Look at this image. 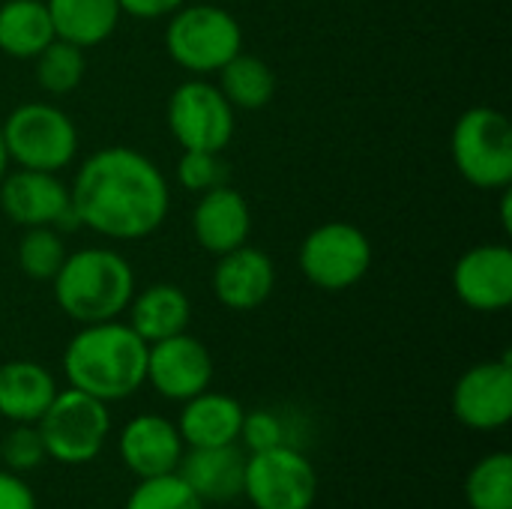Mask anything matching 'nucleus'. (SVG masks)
Segmentation results:
<instances>
[{"label":"nucleus","instance_id":"f257e3e1","mask_svg":"<svg viewBox=\"0 0 512 509\" xmlns=\"http://www.w3.org/2000/svg\"><path fill=\"white\" fill-rule=\"evenodd\" d=\"M78 225L108 240H144L162 228L171 207V189L159 165L132 147H105L90 153L72 186Z\"/></svg>","mask_w":512,"mask_h":509},{"label":"nucleus","instance_id":"f03ea898","mask_svg":"<svg viewBox=\"0 0 512 509\" xmlns=\"http://www.w3.org/2000/svg\"><path fill=\"white\" fill-rule=\"evenodd\" d=\"M63 375L69 387L105 405L129 399L147 378V342L120 318L81 324L63 351Z\"/></svg>","mask_w":512,"mask_h":509},{"label":"nucleus","instance_id":"7ed1b4c3","mask_svg":"<svg viewBox=\"0 0 512 509\" xmlns=\"http://www.w3.org/2000/svg\"><path fill=\"white\" fill-rule=\"evenodd\" d=\"M54 282V300L75 324H99L120 318L135 297L132 264L105 246L66 255Z\"/></svg>","mask_w":512,"mask_h":509},{"label":"nucleus","instance_id":"20e7f679","mask_svg":"<svg viewBox=\"0 0 512 509\" xmlns=\"http://www.w3.org/2000/svg\"><path fill=\"white\" fill-rule=\"evenodd\" d=\"M165 51L180 69L213 75L243 51V27L222 6L183 3L165 27Z\"/></svg>","mask_w":512,"mask_h":509},{"label":"nucleus","instance_id":"39448f33","mask_svg":"<svg viewBox=\"0 0 512 509\" xmlns=\"http://www.w3.org/2000/svg\"><path fill=\"white\" fill-rule=\"evenodd\" d=\"M456 171L477 189L504 192L512 183V126L507 114L489 105L468 108L450 138Z\"/></svg>","mask_w":512,"mask_h":509},{"label":"nucleus","instance_id":"423d86ee","mask_svg":"<svg viewBox=\"0 0 512 509\" xmlns=\"http://www.w3.org/2000/svg\"><path fill=\"white\" fill-rule=\"evenodd\" d=\"M45 456L60 465H87L93 462L111 432L108 405L75 387L57 390L45 414L36 420Z\"/></svg>","mask_w":512,"mask_h":509},{"label":"nucleus","instance_id":"0eeeda50","mask_svg":"<svg viewBox=\"0 0 512 509\" xmlns=\"http://www.w3.org/2000/svg\"><path fill=\"white\" fill-rule=\"evenodd\" d=\"M0 135L9 162L30 171H63L78 153V129L66 111L48 102L18 105L3 123Z\"/></svg>","mask_w":512,"mask_h":509},{"label":"nucleus","instance_id":"6e6552de","mask_svg":"<svg viewBox=\"0 0 512 509\" xmlns=\"http://www.w3.org/2000/svg\"><path fill=\"white\" fill-rule=\"evenodd\" d=\"M243 495L255 509H312L318 498L315 465L288 444L246 456Z\"/></svg>","mask_w":512,"mask_h":509},{"label":"nucleus","instance_id":"1a4fd4ad","mask_svg":"<svg viewBox=\"0 0 512 509\" xmlns=\"http://www.w3.org/2000/svg\"><path fill=\"white\" fill-rule=\"evenodd\" d=\"M300 270L321 291H348L372 267V243L351 222H324L300 243Z\"/></svg>","mask_w":512,"mask_h":509},{"label":"nucleus","instance_id":"9d476101","mask_svg":"<svg viewBox=\"0 0 512 509\" xmlns=\"http://www.w3.org/2000/svg\"><path fill=\"white\" fill-rule=\"evenodd\" d=\"M234 108L210 81H183L168 99V129L183 150L222 153L234 138Z\"/></svg>","mask_w":512,"mask_h":509},{"label":"nucleus","instance_id":"9b49d317","mask_svg":"<svg viewBox=\"0 0 512 509\" xmlns=\"http://www.w3.org/2000/svg\"><path fill=\"white\" fill-rule=\"evenodd\" d=\"M0 210L21 228H75L69 186L54 171H6L0 180Z\"/></svg>","mask_w":512,"mask_h":509},{"label":"nucleus","instance_id":"f8f14e48","mask_svg":"<svg viewBox=\"0 0 512 509\" xmlns=\"http://www.w3.org/2000/svg\"><path fill=\"white\" fill-rule=\"evenodd\" d=\"M210 381H213V357L201 339L189 333H177L147 345L144 384H150L162 399L186 402L210 390Z\"/></svg>","mask_w":512,"mask_h":509},{"label":"nucleus","instance_id":"ddd939ff","mask_svg":"<svg viewBox=\"0 0 512 509\" xmlns=\"http://www.w3.org/2000/svg\"><path fill=\"white\" fill-rule=\"evenodd\" d=\"M453 417L474 432H498L512 420L510 354L471 366L453 387Z\"/></svg>","mask_w":512,"mask_h":509},{"label":"nucleus","instance_id":"4468645a","mask_svg":"<svg viewBox=\"0 0 512 509\" xmlns=\"http://www.w3.org/2000/svg\"><path fill=\"white\" fill-rule=\"evenodd\" d=\"M453 291L474 312H504L512 303V249L480 243L453 267Z\"/></svg>","mask_w":512,"mask_h":509},{"label":"nucleus","instance_id":"2eb2a0df","mask_svg":"<svg viewBox=\"0 0 512 509\" xmlns=\"http://www.w3.org/2000/svg\"><path fill=\"white\" fill-rule=\"evenodd\" d=\"M117 450H120L123 465L138 480L174 474L186 453L177 423H171L168 417H159V414L132 417L120 432Z\"/></svg>","mask_w":512,"mask_h":509},{"label":"nucleus","instance_id":"dca6fc26","mask_svg":"<svg viewBox=\"0 0 512 509\" xmlns=\"http://www.w3.org/2000/svg\"><path fill=\"white\" fill-rule=\"evenodd\" d=\"M276 285V267L264 249L249 243L219 255L213 267V294L231 312H252L267 303Z\"/></svg>","mask_w":512,"mask_h":509},{"label":"nucleus","instance_id":"f3484780","mask_svg":"<svg viewBox=\"0 0 512 509\" xmlns=\"http://www.w3.org/2000/svg\"><path fill=\"white\" fill-rule=\"evenodd\" d=\"M192 234L213 255L243 246L252 234V210L246 198L228 183L198 195L192 210Z\"/></svg>","mask_w":512,"mask_h":509},{"label":"nucleus","instance_id":"a211bd4d","mask_svg":"<svg viewBox=\"0 0 512 509\" xmlns=\"http://www.w3.org/2000/svg\"><path fill=\"white\" fill-rule=\"evenodd\" d=\"M177 474L204 504H231L243 495L246 453L237 444L189 447L177 465Z\"/></svg>","mask_w":512,"mask_h":509},{"label":"nucleus","instance_id":"6ab92c4d","mask_svg":"<svg viewBox=\"0 0 512 509\" xmlns=\"http://www.w3.org/2000/svg\"><path fill=\"white\" fill-rule=\"evenodd\" d=\"M243 405L225 393H198L183 402L177 432L183 447H225L240 441L243 426Z\"/></svg>","mask_w":512,"mask_h":509},{"label":"nucleus","instance_id":"aec40b11","mask_svg":"<svg viewBox=\"0 0 512 509\" xmlns=\"http://www.w3.org/2000/svg\"><path fill=\"white\" fill-rule=\"evenodd\" d=\"M57 396L54 375L33 360L0 363V417L9 423H36Z\"/></svg>","mask_w":512,"mask_h":509},{"label":"nucleus","instance_id":"412c9836","mask_svg":"<svg viewBox=\"0 0 512 509\" xmlns=\"http://www.w3.org/2000/svg\"><path fill=\"white\" fill-rule=\"evenodd\" d=\"M129 327L147 342H159L177 333H186L189 318H192V303L186 297V291L180 285L171 282H156L147 285L144 291H135L132 303H129Z\"/></svg>","mask_w":512,"mask_h":509},{"label":"nucleus","instance_id":"4be33fe9","mask_svg":"<svg viewBox=\"0 0 512 509\" xmlns=\"http://www.w3.org/2000/svg\"><path fill=\"white\" fill-rule=\"evenodd\" d=\"M45 6L54 24V36L78 48L105 42L123 15L117 0H45Z\"/></svg>","mask_w":512,"mask_h":509},{"label":"nucleus","instance_id":"5701e85b","mask_svg":"<svg viewBox=\"0 0 512 509\" xmlns=\"http://www.w3.org/2000/svg\"><path fill=\"white\" fill-rule=\"evenodd\" d=\"M54 36L45 0H0V51L33 60Z\"/></svg>","mask_w":512,"mask_h":509},{"label":"nucleus","instance_id":"b1692460","mask_svg":"<svg viewBox=\"0 0 512 509\" xmlns=\"http://www.w3.org/2000/svg\"><path fill=\"white\" fill-rule=\"evenodd\" d=\"M216 75H219L216 87L222 90V96L231 102L234 111L237 108L258 111L276 93V75H273L270 63L255 54H246V51L234 54Z\"/></svg>","mask_w":512,"mask_h":509},{"label":"nucleus","instance_id":"393cba45","mask_svg":"<svg viewBox=\"0 0 512 509\" xmlns=\"http://www.w3.org/2000/svg\"><path fill=\"white\" fill-rule=\"evenodd\" d=\"M465 501L471 509H512V456H483L465 480Z\"/></svg>","mask_w":512,"mask_h":509},{"label":"nucleus","instance_id":"a878e982","mask_svg":"<svg viewBox=\"0 0 512 509\" xmlns=\"http://www.w3.org/2000/svg\"><path fill=\"white\" fill-rule=\"evenodd\" d=\"M33 60H36V81L51 96L72 93L81 84L84 69H87L84 48L66 39H51Z\"/></svg>","mask_w":512,"mask_h":509},{"label":"nucleus","instance_id":"bb28decb","mask_svg":"<svg viewBox=\"0 0 512 509\" xmlns=\"http://www.w3.org/2000/svg\"><path fill=\"white\" fill-rule=\"evenodd\" d=\"M66 261V246L57 228H27L18 240V267L27 279L51 282Z\"/></svg>","mask_w":512,"mask_h":509},{"label":"nucleus","instance_id":"cd10ccee","mask_svg":"<svg viewBox=\"0 0 512 509\" xmlns=\"http://www.w3.org/2000/svg\"><path fill=\"white\" fill-rule=\"evenodd\" d=\"M126 509H204V501L174 471V474L141 480L132 489Z\"/></svg>","mask_w":512,"mask_h":509},{"label":"nucleus","instance_id":"c85d7f7f","mask_svg":"<svg viewBox=\"0 0 512 509\" xmlns=\"http://www.w3.org/2000/svg\"><path fill=\"white\" fill-rule=\"evenodd\" d=\"M177 180L186 192L204 195L222 183H228V165L213 150H183L177 162Z\"/></svg>","mask_w":512,"mask_h":509},{"label":"nucleus","instance_id":"c756f323","mask_svg":"<svg viewBox=\"0 0 512 509\" xmlns=\"http://www.w3.org/2000/svg\"><path fill=\"white\" fill-rule=\"evenodd\" d=\"M0 459L6 471H15V474L39 468L48 456H45L36 423H15V429L0 441Z\"/></svg>","mask_w":512,"mask_h":509},{"label":"nucleus","instance_id":"7c9ffc66","mask_svg":"<svg viewBox=\"0 0 512 509\" xmlns=\"http://www.w3.org/2000/svg\"><path fill=\"white\" fill-rule=\"evenodd\" d=\"M240 441L249 447V453L270 450V447L285 444V426L273 411H249V414H243Z\"/></svg>","mask_w":512,"mask_h":509},{"label":"nucleus","instance_id":"2f4dec72","mask_svg":"<svg viewBox=\"0 0 512 509\" xmlns=\"http://www.w3.org/2000/svg\"><path fill=\"white\" fill-rule=\"evenodd\" d=\"M0 509H36V495L15 471L0 468Z\"/></svg>","mask_w":512,"mask_h":509},{"label":"nucleus","instance_id":"473e14b6","mask_svg":"<svg viewBox=\"0 0 512 509\" xmlns=\"http://www.w3.org/2000/svg\"><path fill=\"white\" fill-rule=\"evenodd\" d=\"M120 12L132 15V18H162L177 12L186 0H117Z\"/></svg>","mask_w":512,"mask_h":509},{"label":"nucleus","instance_id":"72a5a7b5","mask_svg":"<svg viewBox=\"0 0 512 509\" xmlns=\"http://www.w3.org/2000/svg\"><path fill=\"white\" fill-rule=\"evenodd\" d=\"M501 225H504V231L510 234L512 219H510V192H507V189H504V201H501Z\"/></svg>","mask_w":512,"mask_h":509},{"label":"nucleus","instance_id":"f704fd0d","mask_svg":"<svg viewBox=\"0 0 512 509\" xmlns=\"http://www.w3.org/2000/svg\"><path fill=\"white\" fill-rule=\"evenodd\" d=\"M6 171H9V153H6V144H3V135H0V180H3Z\"/></svg>","mask_w":512,"mask_h":509}]
</instances>
